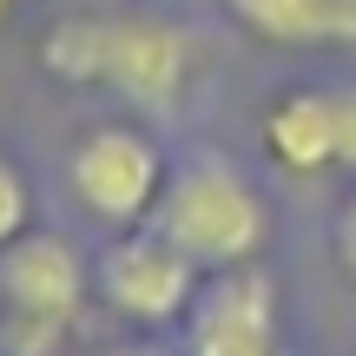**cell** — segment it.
Masks as SVG:
<instances>
[{
	"label": "cell",
	"instance_id": "1",
	"mask_svg": "<svg viewBox=\"0 0 356 356\" xmlns=\"http://www.w3.org/2000/svg\"><path fill=\"white\" fill-rule=\"evenodd\" d=\"M33 66L53 86L119 99L132 119H165L198 79V33L145 7H79L40 26Z\"/></svg>",
	"mask_w": 356,
	"mask_h": 356
},
{
	"label": "cell",
	"instance_id": "2",
	"mask_svg": "<svg viewBox=\"0 0 356 356\" xmlns=\"http://www.w3.org/2000/svg\"><path fill=\"white\" fill-rule=\"evenodd\" d=\"M152 225L211 277V270L257 264L270 231H277V218H270L264 185H257L238 159L198 145V152L172 159L165 191H159V204H152Z\"/></svg>",
	"mask_w": 356,
	"mask_h": 356
},
{
	"label": "cell",
	"instance_id": "3",
	"mask_svg": "<svg viewBox=\"0 0 356 356\" xmlns=\"http://www.w3.org/2000/svg\"><path fill=\"white\" fill-rule=\"evenodd\" d=\"M92 304V257L66 231H20L0 251V356H66Z\"/></svg>",
	"mask_w": 356,
	"mask_h": 356
},
{
	"label": "cell",
	"instance_id": "4",
	"mask_svg": "<svg viewBox=\"0 0 356 356\" xmlns=\"http://www.w3.org/2000/svg\"><path fill=\"white\" fill-rule=\"evenodd\" d=\"M172 152L159 145V132L145 119L119 113L86 126L73 145H66V191L73 204L92 218L99 231H132V225H152V204L165 191Z\"/></svg>",
	"mask_w": 356,
	"mask_h": 356
},
{
	"label": "cell",
	"instance_id": "5",
	"mask_svg": "<svg viewBox=\"0 0 356 356\" xmlns=\"http://www.w3.org/2000/svg\"><path fill=\"white\" fill-rule=\"evenodd\" d=\"M204 270L165 238L159 225H132V231H106V244L92 251V304L113 323L145 337H165L185 323L191 297H198Z\"/></svg>",
	"mask_w": 356,
	"mask_h": 356
},
{
	"label": "cell",
	"instance_id": "6",
	"mask_svg": "<svg viewBox=\"0 0 356 356\" xmlns=\"http://www.w3.org/2000/svg\"><path fill=\"white\" fill-rule=\"evenodd\" d=\"M264 159L291 178H356V79H310L284 86L257 119Z\"/></svg>",
	"mask_w": 356,
	"mask_h": 356
},
{
	"label": "cell",
	"instance_id": "7",
	"mask_svg": "<svg viewBox=\"0 0 356 356\" xmlns=\"http://www.w3.org/2000/svg\"><path fill=\"white\" fill-rule=\"evenodd\" d=\"M284 337V291L264 264L211 270L178 323L185 356H277Z\"/></svg>",
	"mask_w": 356,
	"mask_h": 356
},
{
	"label": "cell",
	"instance_id": "8",
	"mask_svg": "<svg viewBox=\"0 0 356 356\" xmlns=\"http://www.w3.org/2000/svg\"><path fill=\"white\" fill-rule=\"evenodd\" d=\"M238 33L284 53H356V0H218Z\"/></svg>",
	"mask_w": 356,
	"mask_h": 356
},
{
	"label": "cell",
	"instance_id": "9",
	"mask_svg": "<svg viewBox=\"0 0 356 356\" xmlns=\"http://www.w3.org/2000/svg\"><path fill=\"white\" fill-rule=\"evenodd\" d=\"M40 218V198H33V178L13 152H0V251H7L20 231H33Z\"/></svg>",
	"mask_w": 356,
	"mask_h": 356
},
{
	"label": "cell",
	"instance_id": "10",
	"mask_svg": "<svg viewBox=\"0 0 356 356\" xmlns=\"http://www.w3.org/2000/svg\"><path fill=\"white\" fill-rule=\"evenodd\" d=\"M330 257H337V270L356 284V178H350L343 204H337V218H330Z\"/></svg>",
	"mask_w": 356,
	"mask_h": 356
},
{
	"label": "cell",
	"instance_id": "11",
	"mask_svg": "<svg viewBox=\"0 0 356 356\" xmlns=\"http://www.w3.org/2000/svg\"><path fill=\"white\" fill-rule=\"evenodd\" d=\"M79 356H185L178 350V337H106V343H92V350H79Z\"/></svg>",
	"mask_w": 356,
	"mask_h": 356
},
{
	"label": "cell",
	"instance_id": "12",
	"mask_svg": "<svg viewBox=\"0 0 356 356\" xmlns=\"http://www.w3.org/2000/svg\"><path fill=\"white\" fill-rule=\"evenodd\" d=\"M7 7H13V0H0V20H7Z\"/></svg>",
	"mask_w": 356,
	"mask_h": 356
}]
</instances>
